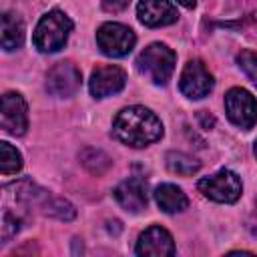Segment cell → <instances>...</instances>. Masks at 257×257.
Listing matches in <instances>:
<instances>
[{
    "mask_svg": "<svg viewBox=\"0 0 257 257\" xmlns=\"http://www.w3.org/2000/svg\"><path fill=\"white\" fill-rule=\"evenodd\" d=\"M112 135L126 147L143 149L163 137V122L151 108L126 106L114 116Z\"/></svg>",
    "mask_w": 257,
    "mask_h": 257,
    "instance_id": "obj_1",
    "label": "cell"
},
{
    "mask_svg": "<svg viewBox=\"0 0 257 257\" xmlns=\"http://www.w3.org/2000/svg\"><path fill=\"white\" fill-rule=\"evenodd\" d=\"M10 189H14L16 201L38 209L46 217H54L58 221H72L76 217V209L72 207V203H68L66 199L50 195V191L38 187L36 183L28 181V179L18 181L16 185H10Z\"/></svg>",
    "mask_w": 257,
    "mask_h": 257,
    "instance_id": "obj_2",
    "label": "cell"
},
{
    "mask_svg": "<svg viewBox=\"0 0 257 257\" xmlns=\"http://www.w3.org/2000/svg\"><path fill=\"white\" fill-rule=\"evenodd\" d=\"M70 32L72 20L62 10H50L38 20L32 42L40 52H58L66 44Z\"/></svg>",
    "mask_w": 257,
    "mask_h": 257,
    "instance_id": "obj_3",
    "label": "cell"
},
{
    "mask_svg": "<svg viewBox=\"0 0 257 257\" xmlns=\"http://www.w3.org/2000/svg\"><path fill=\"white\" fill-rule=\"evenodd\" d=\"M175 62H177V56L175 52L163 44V42H153L149 44L137 58V70L147 76L153 84H159V86H165L171 76H173V70H175Z\"/></svg>",
    "mask_w": 257,
    "mask_h": 257,
    "instance_id": "obj_4",
    "label": "cell"
},
{
    "mask_svg": "<svg viewBox=\"0 0 257 257\" xmlns=\"http://www.w3.org/2000/svg\"><path fill=\"white\" fill-rule=\"evenodd\" d=\"M197 189L203 197H207L215 203H235L241 197L243 185H241V179L233 171L221 169L215 175L203 177L197 183Z\"/></svg>",
    "mask_w": 257,
    "mask_h": 257,
    "instance_id": "obj_5",
    "label": "cell"
},
{
    "mask_svg": "<svg viewBox=\"0 0 257 257\" xmlns=\"http://www.w3.org/2000/svg\"><path fill=\"white\" fill-rule=\"evenodd\" d=\"M96 44H98L102 54H106L110 58H120V56H126L135 48L137 36L124 24L104 22L96 30Z\"/></svg>",
    "mask_w": 257,
    "mask_h": 257,
    "instance_id": "obj_6",
    "label": "cell"
},
{
    "mask_svg": "<svg viewBox=\"0 0 257 257\" xmlns=\"http://www.w3.org/2000/svg\"><path fill=\"white\" fill-rule=\"evenodd\" d=\"M225 112L235 126L249 131L257 122V100L241 86L229 88L225 94Z\"/></svg>",
    "mask_w": 257,
    "mask_h": 257,
    "instance_id": "obj_7",
    "label": "cell"
},
{
    "mask_svg": "<svg viewBox=\"0 0 257 257\" xmlns=\"http://www.w3.org/2000/svg\"><path fill=\"white\" fill-rule=\"evenodd\" d=\"M213 86H215L213 74L201 60L193 58L185 64L181 78H179V88L187 98H191V100L205 98L213 90Z\"/></svg>",
    "mask_w": 257,
    "mask_h": 257,
    "instance_id": "obj_8",
    "label": "cell"
},
{
    "mask_svg": "<svg viewBox=\"0 0 257 257\" xmlns=\"http://www.w3.org/2000/svg\"><path fill=\"white\" fill-rule=\"evenodd\" d=\"M2 131L14 137H22L28 128V106L20 92H4L2 112H0Z\"/></svg>",
    "mask_w": 257,
    "mask_h": 257,
    "instance_id": "obj_9",
    "label": "cell"
},
{
    "mask_svg": "<svg viewBox=\"0 0 257 257\" xmlns=\"http://www.w3.org/2000/svg\"><path fill=\"white\" fill-rule=\"evenodd\" d=\"M80 82H82L80 70L68 60L56 62L46 74V90H48V94L60 96V98L76 94V90L80 88Z\"/></svg>",
    "mask_w": 257,
    "mask_h": 257,
    "instance_id": "obj_10",
    "label": "cell"
},
{
    "mask_svg": "<svg viewBox=\"0 0 257 257\" xmlns=\"http://www.w3.org/2000/svg\"><path fill=\"white\" fill-rule=\"evenodd\" d=\"M124 84H126V74L120 66L114 64L96 66L88 80V88L94 98H106L110 94H116L124 88Z\"/></svg>",
    "mask_w": 257,
    "mask_h": 257,
    "instance_id": "obj_11",
    "label": "cell"
},
{
    "mask_svg": "<svg viewBox=\"0 0 257 257\" xmlns=\"http://www.w3.org/2000/svg\"><path fill=\"white\" fill-rule=\"evenodd\" d=\"M135 251L137 255H143V257H169V255H175V243L167 229L153 225L139 235Z\"/></svg>",
    "mask_w": 257,
    "mask_h": 257,
    "instance_id": "obj_12",
    "label": "cell"
},
{
    "mask_svg": "<svg viewBox=\"0 0 257 257\" xmlns=\"http://www.w3.org/2000/svg\"><path fill=\"white\" fill-rule=\"evenodd\" d=\"M137 16L149 28L167 26V24L177 22V18H179L177 8L169 0H139Z\"/></svg>",
    "mask_w": 257,
    "mask_h": 257,
    "instance_id": "obj_13",
    "label": "cell"
},
{
    "mask_svg": "<svg viewBox=\"0 0 257 257\" xmlns=\"http://www.w3.org/2000/svg\"><path fill=\"white\" fill-rule=\"evenodd\" d=\"M112 195H114L116 203L128 213H141L143 209H147V203H149L147 183L139 177L126 179L120 185H116Z\"/></svg>",
    "mask_w": 257,
    "mask_h": 257,
    "instance_id": "obj_14",
    "label": "cell"
},
{
    "mask_svg": "<svg viewBox=\"0 0 257 257\" xmlns=\"http://www.w3.org/2000/svg\"><path fill=\"white\" fill-rule=\"evenodd\" d=\"M155 201L159 209L165 213H181L189 207V199L183 193V189L171 183H163L155 189Z\"/></svg>",
    "mask_w": 257,
    "mask_h": 257,
    "instance_id": "obj_15",
    "label": "cell"
},
{
    "mask_svg": "<svg viewBox=\"0 0 257 257\" xmlns=\"http://www.w3.org/2000/svg\"><path fill=\"white\" fill-rule=\"evenodd\" d=\"M24 42V22L20 20L18 14L14 12H4L2 14V24H0V44L4 50H16Z\"/></svg>",
    "mask_w": 257,
    "mask_h": 257,
    "instance_id": "obj_16",
    "label": "cell"
},
{
    "mask_svg": "<svg viewBox=\"0 0 257 257\" xmlns=\"http://www.w3.org/2000/svg\"><path fill=\"white\" fill-rule=\"evenodd\" d=\"M165 161H167V169L175 175H181V177H191L201 169V163L195 157H191L187 153H181V151L167 153Z\"/></svg>",
    "mask_w": 257,
    "mask_h": 257,
    "instance_id": "obj_17",
    "label": "cell"
},
{
    "mask_svg": "<svg viewBox=\"0 0 257 257\" xmlns=\"http://www.w3.org/2000/svg\"><path fill=\"white\" fill-rule=\"evenodd\" d=\"M80 163L92 175H104L112 165V161L106 153H102L100 149H92V147H88L80 153Z\"/></svg>",
    "mask_w": 257,
    "mask_h": 257,
    "instance_id": "obj_18",
    "label": "cell"
},
{
    "mask_svg": "<svg viewBox=\"0 0 257 257\" xmlns=\"http://www.w3.org/2000/svg\"><path fill=\"white\" fill-rule=\"evenodd\" d=\"M22 169V155L18 149H14L10 143H0V173L2 175H14Z\"/></svg>",
    "mask_w": 257,
    "mask_h": 257,
    "instance_id": "obj_19",
    "label": "cell"
},
{
    "mask_svg": "<svg viewBox=\"0 0 257 257\" xmlns=\"http://www.w3.org/2000/svg\"><path fill=\"white\" fill-rule=\"evenodd\" d=\"M237 64L249 76V80L257 86V52H253V50H241L237 54Z\"/></svg>",
    "mask_w": 257,
    "mask_h": 257,
    "instance_id": "obj_20",
    "label": "cell"
},
{
    "mask_svg": "<svg viewBox=\"0 0 257 257\" xmlns=\"http://www.w3.org/2000/svg\"><path fill=\"white\" fill-rule=\"evenodd\" d=\"M20 217H16V215H12L8 209L4 211V215H2V243H8L18 231H20Z\"/></svg>",
    "mask_w": 257,
    "mask_h": 257,
    "instance_id": "obj_21",
    "label": "cell"
},
{
    "mask_svg": "<svg viewBox=\"0 0 257 257\" xmlns=\"http://www.w3.org/2000/svg\"><path fill=\"white\" fill-rule=\"evenodd\" d=\"M100 4H102V10L114 14V12H122L131 4V0H100Z\"/></svg>",
    "mask_w": 257,
    "mask_h": 257,
    "instance_id": "obj_22",
    "label": "cell"
},
{
    "mask_svg": "<svg viewBox=\"0 0 257 257\" xmlns=\"http://www.w3.org/2000/svg\"><path fill=\"white\" fill-rule=\"evenodd\" d=\"M199 120H201L203 128H211V126L215 124V118H213L211 114L207 116V110H201V112H199Z\"/></svg>",
    "mask_w": 257,
    "mask_h": 257,
    "instance_id": "obj_23",
    "label": "cell"
},
{
    "mask_svg": "<svg viewBox=\"0 0 257 257\" xmlns=\"http://www.w3.org/2000/svg\"><path fill=\"white\" fill-rule=\"evenodd\" d=\"M181 6H185V8H193L195 4H197V0H177Z\"/></svg>",
    "mask_w": 257,
    "mask_h": 257,
    "instance_id": "obj_24",
    "label": "cell"
},
{
    "mask_svg": "<svg viewBox=\"0 0 257 257\" xmlns=\"http://www.w3.org/2000/svg\"><path fill=\"white\" fill-rule=\"evenodd\" d=\"M255 157H257V141H255Z\"/></svg>",
    "mask_w": 257,
    "mask_h": 257,
    "instance_id": "obj_25",
    "label": "cell"
}]
</instances>
